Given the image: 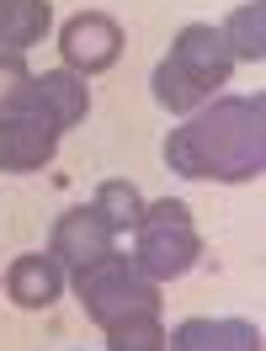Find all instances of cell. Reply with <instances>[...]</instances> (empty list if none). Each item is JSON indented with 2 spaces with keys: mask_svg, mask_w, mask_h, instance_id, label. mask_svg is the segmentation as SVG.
Listing matches in <instances>:
<instances>
[{
  "mask_svg": "<svg viewBox=\"0 0 266 351\" xmlns=\"http://www.w3.org/2000/svg\"><path fill=\"white\" fill-rule=\"evenodd\" d=\"M59 53H64V69L75 75H101L123 53V22L107 11H80L59 27Z\"/></svg>",
  "mask_w": 266,
  "mask_h": 351,
  "instance_id": "5",
  "label": "cell"
},
{
  "mask_svg": "<svg viewBox=\"0 0 266 351\" xmlns=\"http://www.w3.org/2000/svg\"><path fill=\"white\" fill-rule=\"evenodd\" d=\"M107 351H165L160 308H149V314H128V319L107 325Z\"/></svg>",
  "mask_w": 266,
  "mask_h": 351,
  "instance_id": "14",
  "label": "cell"
},
{
  "mask_svg": "<svg viewBox=\"0 0 266 351\" xmlns=\"http://www.w3.org/2000/svg\"><path fill=\"white\" fill-rule=\"evenodd\" d=\"M165 165L186 181L245 186L266 171V96H213L176 133H165Z\"/></svg>",
  "mask_w": 266,
  "mask_h": 351,
  "instance_id": "1",
  "label": "cell"
},
{
  "mask_svg": "<svg viewBox=\"0 0 266 351\" xmlns=\"http://www.w3.org/2000/svg\"><path fill=\"white\" fill-rule=\"evenodd\" d=\"M22 107H32L38 117H48L59 133L75 128V123H86V112H90L86 75H75V69H43V75H32Z\"/></svg>",
  "mask_w": 266,
  "mask_h": 351,
  "instance_id": "8",
  "label": "cell"
},
{
  "mask_svg": "<svg viewBox=\"0 0 266 351\" xmlns=\"http://www.w3.org/2000/svg\"><path fill=\"white\" fill-rule=\"evenodd\" d=\"M75 298L86 308L90 325H117V319H128V314H149L160 308V282H149L128 256H101V261H90L86 271H75Z\"/></svg>",
  "mask_w": 266,
  "mask_h": 351,
  "instance_id": "4",
  "label": "cell"
},
{
  "mask_svg": "<svg viewBox=\"0 0 266 351\" xmlns=\"http://www.w3.org/2000/svg\"><path fill=\"white\" fill-rule=\"evenodd\" d=\"M165 351H261V325L250 319H181L171 335H165Z\"/></svg>",
  "mask_w": 266,
  "mask_h": 351,
  "instance_id": "9",
  "label": "cell"
},
{
  "mask_svg": "<svg viewBox=\"0 0 266 351\" xmlns=\"http://www.w3.org/2000/svg\"><path fill=\"white\" fill-rule=\"evenodd\" d=\"M27 86H32L27 53H5V48H0V112H16V107H22Z\"/></svg>",
  "mask_w": 266,
  "mask_h": 351,
  "instance_id": "15",
  "label": "cell"
},
{
  "mask_svg": "<svg viewBox=\"0 0 266 351\" xmlns=\"http://www.w3.org/2000/svg\"><path fill=\"white\" fill-rule=\"evenodd\" d=\"M53 154H59V128L48 117H38L32 107L0 112V171L11 176L43 171Z\"/></svg>",
  "mask_w": 266,
  "mask_h": 351,
  "instance_id": "6",
  "label": "cell"
},
{
  "mask_svg": "<svg viewBox=\"0 0 266 351\" xmlns=\"http://www.w3.org/2000/svg\"><path fill=\"white\" fill-rule=\"evenodd\" d=\"M117 234H112L107 223H101V213L96 208H69V213H59L53 219V234H48V256L59 266H69V271H86L90 261H101V256H112L117 250Z\"/></svg>",
  "mask_w": 266,
  "mask_h": 351,
  "instance_id": "7",
  "label": "cell"
},
{
  "mask_svg": "<svg viewBox=\"0 0 266 351\" xmlns=\"http://www.w3.org/2000/svg\"><path fill=\"white\" fill-rule=\"evenodd\" d=\"M229 69H234V59H229V48H223V32H219V27L186 22L176 32L171 53L155 64L149 90H155V101L165 112H197L213 90H223Z\"/></svg>",
  "mask_w": 266,
  "mask_h": 351,
  "instance_id": "2",
  "label": "cell"
},
{
  "mask_svg": "<svg viewBox=\"0 0 266 351\" xmlns=\"http://www.w3.org/2000/svg\"><path fill=\"white\" fill-rule=\"evenodd\" d=\"M149 282H176L202 261V234L192 223V208L181 197L144 202V219L133 229V256H128Z\"/></svg>",
  "mask_w": 266,
  "mask_h": 351,
  "instance_id": "3",
  "label": "cell"
},
{
  "mask_svg": "<svg viewBox=\"0 0 266 351\" xmlns=\"http://www.w3.org/2000/svg\"><path fill=\"white\" fill-rule=\"evenodd\" d=\"M223 32V48L234 64H261L266 59V0H245L229 11V22L219 27Z\"/></svg>",
  "mask_w": 266,
  "mask_h": 351,
  "instance_id": "12",
  "label": "cell"
},
{
  "mask_svg": "<svg viewBox=\"0 0 266 351\" xmlns=\"http://www.w3.org/2000/svg\"><path fill=\"white\" fill-rule=\"evenodd\" d=\"M53 27V5L48 0H0V48L5 53H27L43 43Z\"/></svg>",
  "mask_w": 266,
  "mask_h": 351,
  "instance_id": "11",
  "label": "cell"
},
{
  "mask_svg": "<svg viewBox=\"0 0 266 351\" xmlns=\"http://www.w3.org/2000/svg\"><path fill=\"white\" fill-rule=\"evenodd\" d=\"M90 208L101 213V223H107L112 234H128V229H138V219H144V197H138V186L123 181V176L101 181L96 197H90Z\"/></svg>",
  "mask_w": 266,
  "mask_h": 351,
  "instance_id": "13",
  "label": "cell"
},
{
  "mask_svg": "<svg viewBox=\"0 0 266 351\" xmlns=\"http://www.w3.org/2000/svg\"><path fill=\"white\" fill-rule=\"evenodd\" d=\"M59 293H64V266L53 261L48 250H27L5 271V298L22 308H53Z\"/></svg>",
  "mask_w": 266,
  "mask_h": 351,
  "instance_id": "10",
  "label": "cell"
}]
</instances>
